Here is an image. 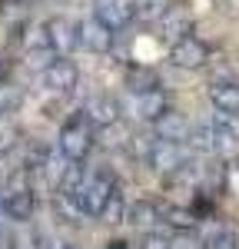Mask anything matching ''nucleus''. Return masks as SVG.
<instances>
[{
	"label": "nucleus",
	"instance_id": "nucleus-18",
	"mask_svg": "<svg viewBox=\"0 0 239 249\" xmlns=\"http://www.w3.org/2000/svg\"><path fill=\"white\" fill-rule=\"evenodd\" d=\"M139 249H170V236L166 232H156V230H150L146 232V239H143V246Z\"/></svg>",
	"mask_w": 239,
	"mask_h": 249
},
{
	"label": "nucleus",
	"instance_id": "nucleus-19",
	"mask_svg": "<svg viewBox=\"0 0 239 249\" xmlns=\"http://www.w3.org/2000/svg\"><path fill=\"white\" fill-rule=\"evenodd\" d=\"M73 249H80V246H73Z\"/></svg>",
	"mask_w": 239,
	"mask_h": 249
},
{
	"label": "nucleus",
	"instance_id": "nucleus-12",
	"mask_svg": "<svg viewBox=\"0 0 239 249\" xmlns=\"http://www.w3.org/2000/svg\"><path fill=\"white\" fill-rule=\"evenodd\" d=\"M123 219H126L130 226L143 230V232L163 226V223H159V203H153V199H137V203H130L126 213H123Z\"/></svg>",
	"mask_w": 239,
	"mask_h": 249
},
{
	"label": "nucleus",
	"instance_id": "nucleus-16",
	"mask_svg": "<svg viewBox=\"0 0 239 249\" xmlns=\"http://www.w3.org/2000/svg\"><path fill=\"white\" fill-rule=\"evenodd\" d=\"M126 83H130V90H150V87H159V80H156V73L153 70H133L130 77H126Z\"/></svg>",
	"mask_w": 239,
	"mask_h": 249
},
{
	"label": "nucleus",
	"instance_id": "nucleus-15",
	"mask_svg": "<svg viewBox=\"0 0 239 249\" xmlns=\"http://www.w3.org/2000/svg\"><path fill=\"white\" fill-rule=\"evenodd\" d=\"M199 249H239V236L229 226H213L199 239Z\"/></svg>",
	"mask_w": 239,
	"mask_h": 249
},
{
	"label": "nucleus",
	"instance_id": "nucleus-4",
	"mask_svg": "<svg viewBox=\"0 0 239 249\" xmlns=\"http://www.w3.org/2000/svg\"><path fill=\"white\" fill-rule=\"evenodd\" d=\"M34 206H37V199H34V186L27 176H14L0 193V213L14 223H27L34 216Z\"/></svg>",
	"mask_w": 239,
	"mask_h": 249
},
{
	"label": "nucleus",
	"instance_id": "nucleus-7",
	"mask_svg": "<svg viewBox=\"0 0 239 249\" xmlns=\"http://www.w3.org/2000/svg\"><path fill=\"white\" fill-rule=\"evenodd\" d=\"M206 60H209V47L189 30L176 37V43L170 47V63L179 70H199V67H206Z\"/></svg>",
	"mask_w": 239,
	"mask_h": 249
},
{
	"label": "nucleus",
	"instance_id": "nucleus-9",
	"mask_svg": "<svg viewBox=\"0 0 239 249\" xmlns=\"http://www.w3.org/2000/svg\"><path fill=\"white\" fill-rule=\"evenodd\" d=\"M73 27H77V47L83 50H90V53H106V50H113V30H106L97 17H83V20H73Z\"/></svg>",
	"mask_w": 239,
	"mask_h": 249
},
{
	"label": "nucleus",
	"instance_id": "nucleus-1",
	"mask_svg": "<svg viewBox=\"0 0 239 249\" xmlns=\"http://www.w3.org/2000/svg\"><path fill=\"white\" fill-rule=\"evenodd\" d=\"M93 146H97V126H93V120L83 110L70 113L57 133V153L67 156L70 163H83Z\"/></svg>",
	"mask_w": 239,
	"mask_h": 249
},
{
	"label": "nucleus",
	"instance_id": "nucleus-6",
	"mask_svg": "<svg viewBox=\"0 0 239 249\" xmlns=\"http://www.w3.org/2000/svg\"><path fill=\"white\" fill-rule=\"evenodd\" d=\"M40 47H47L53 57H67L77 50V27L70 17H50L40 23Z\"/></svg>",
	"mask_w": 239,
	"mask_h": 249
},
{
	"label": "nucleus",
	"instance_id": "nucleus-14",
	"mask_svg": "<svg viewBox=\"0 0 239 249\" xmlns=\"http://www.w3.org/2000/svg\"><path fill=\"white\" fill-rule=\"evenodd\" d=\"M130 7L139 23H159L170 14V0H130Z\"/></svg>",
	"mask_w": 239,
	"mask_h": 249
},
{
	"label": "nucleus",
	"instance_id": "nucleus-3",
	"mask_svg": "<svg viewBox=\"0 0 239 249\" xmlns=\"http://www.w3.org/2000/svg\"><path fill=\"white\" fill-rule=\"evenodd\" d=\"M189 146L186 143H176V140H163L156 136L150 146H146V163H150V170L159 173V176H173V173L186 170V163H189Z\"/></svg>",
	"mask_w": 239,
	"mask_h": 249
},
{
	"label": "nucleus",
	"instance_id": "nucleus-17",
	"mask_svg": "<svg viewBox=\"0 0 239 249\" xmlns=\"http://www.w3.org/2000/svg\"><path fill=\"white\" fill-rule=\"evenodd\" d=\"M170 249H199V239L193 230H179L176 236H170Z\"/></svg>",
	"mask_w": 239,
	"mask_h": 249
},
{
	"label": "nucleus",
	"instance_id": "nucleus-10",
	"mask_svg": "<svg viewBox=\"0 0 239 249\" xmlns=\"http://www.w3.org/2000/svg\"><path fill=\"white\" fill-rule=\"evenodd\" d=\"M83 113L93 120V126H113L120 120V100L117 96H110V93H93V96H86L83 100V107H80Z\"/></svg>",
	"mask_w": 239,
	"mask_h": 249
},
{
	"label": "nucleus",
	"instance_id": "nucleus-5",
	"mask_svg": "<svg viewBox=\"0 0 239 249\" xmlns=\"http://www.w3.org/2000/svg\"><path fill=\"white\" fill-rule=\"evenodd\" d=\"M166 96L159 87H150V90H130V93L120 100V113H126L130 120H139V123H153L163 110H166Z\"/></svg>",
	"mask_w": 239,
	"mask_h": 249
},
{
	"label": "nucleus",
	"instance_id": "nucleus-20",
	"mask_svg": "<svg viewBox=\"0 0 239 249\" xmlns=\"http://www.w3.org/2000/svg\"><path fill=\"white\" fill-rule=\"evenodd\" d=\"M0 113H3V110H0Z\"/></svg>",
	"mask_w": 239,
	"mask_h": 249
},
{
	"label": "nucleus",
	"instance_id": "nucleus-11",
	"mask_svg": "<svg viewBox=\"0 0 239 249\" xmlns=\"http://www.w3.org/2000/svg\"><path fill=\"white\" fill-rule=\"evenodd\" d=\"M150 126H153L156 136H163V140H176V143H186V136H189V120L179 113V110H173V107H166Z\"/></svg>",
	"mask_w": 239,
	"mask_h": 249
},
{
	"label": "nucleus",
	"instance_id": "nucleus-2",
	"mask_svg": "<svg viewBox=\"0 0 239 249\" xmlns=\"http://www.w3.org/2000/svg\"><path fill=\"white\" fill-rule=\"evenodd\" d=\"M40 87H43V93L57 96V100L73 96V93H77V87H80L77 63L67 60V57H53L43 70H40Z\"/></svg>",
	"mask_w": 239,
	"mask_h": 249
},
{
	"label": "nucleus",
	"instance_id": "nucleus-8",
	"mask_svg": "<svg viewBox=\"0 0 239 249\" xmlns=\"http://www.w3.org/2000/svg\"><path fill=\"white\" fill-rule=\"evenodd\" d=\"M90 17H97L106 30H126L133 23V7L130 0H90Z\"/></svg>",
	"mask_w": 239,
	"mask_h": 249
},
{
	"label": "nucleus",
	"instance_id": "nucleus-13",
	"mask_svg": "<svg viewBox=\"0 0 239 249\" xmlns=\"http://www.w3.org/2000/svg\"><path fill=\"white\" fill-rule=\"evenodd\" d=\"M209 103L216 110H226V113L239 116V83L236 80H222V83H213L209 87Z\"/></svg>",
	"mask_w": 239,
	"mask_h": 249
}]
</instances>
